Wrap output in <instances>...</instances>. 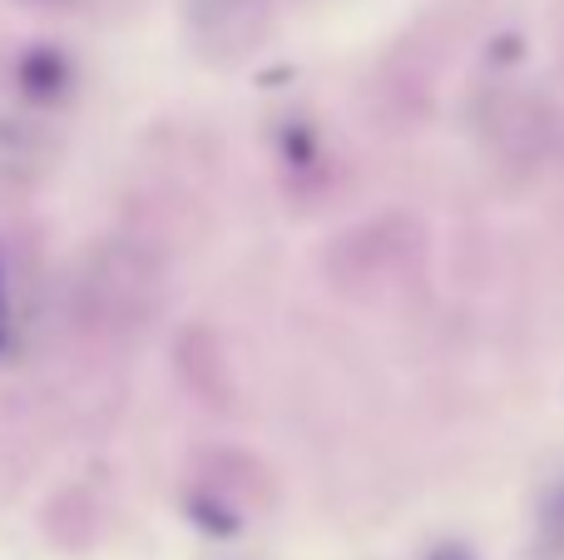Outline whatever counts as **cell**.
<instances>
[{
  "instance_id": "obj_1",
  "label": "cell",
  "mask_w": 564,
  "mask_h": 560,
  "mask_svg": "<svg viewBox=\"0 0 564 560\" xmlns=\"http://www.w3.org/2000/svg\"><path fill=\"white\" fill-rule=\"evenodd\" d=\"M421 228L401 214H381L371 224H357L351 234H341L327 254V273L341 293L361 298V303H377L391 298L416 278L421 268Z\"/></svg>"
},
{
  "instance_id": "obj_2",
  "label": "cell",
  "mask_w": 564,
  "mask_h": 560,
  "mask_svg": "<svg viewBox=\"0 0 564 560\" xmlns=\"http://www.w3.org/2000/svg\"><path fill=\"white\" fill-rule=\"evenodd\" d=\"M79 298H85V313L95 327L139 333L164 303V263L154 254H144V248L115 238L99 254H89L85 278H79Z\"/></svg>"
},
{
  "instance_id": "obj_3",
  "label": "cell",
  "mask_w": 564,
  "mask_h": 560,
  "mask_svg": "<svg viewBox=\"0 0 564 560\" xmlns=\"http://www.w3.org/2000/svg\"><path fill=\"white\" fill-rule=\"evenodd\" d=\"M184 25L208 60H243L273 30V0H184Z\"/></svg>"
},
{
  "instance_id": "obj_4",
  "label": "cell",
  "mask_w": 564,
  "mask_h": 560,
  "mask_svg": "<svg viewBox=\"0 0 564 560\" xmlns=\"http://www.w3.org/2000/svg\"><path fill=\"white\" fill-rule=\"evenodd\" d=\"M490 139L506 159H535L545 149L550 134V115L535 95H496L490 99V119H486Z\"/></svg>"
},
{
  "instance_id": "obj_5",
  "label": "cell",
  "mask_w": 564,
  "mask_h": 560,
  "mask_svg": "<svg viewBox=\"0 0 564 560\" xmlns=\"http://www.w3.org/2000/svg\"><path fill=\"white\" fill-rule=\"evenodd\" d=\"M535 536H540V556H550V560L564 556V482L550 486L545 502H540Z\"/></svg>"
},
{
  "instance_id": "obj_6",
  "label": "cell",
  "mask_w": 564,
  "mask_h": 560,
  "mask_svg": "<svg viewBox=\"0 0 564 560\" xmlns=\"http://www.w3.org/2000/svg\"><path fill=\"white\" fill-rule=\"evenodd\" d=\"M431 560H476L466 551V546H436V551H431Z\"/></svg>"
}]
</instances>
